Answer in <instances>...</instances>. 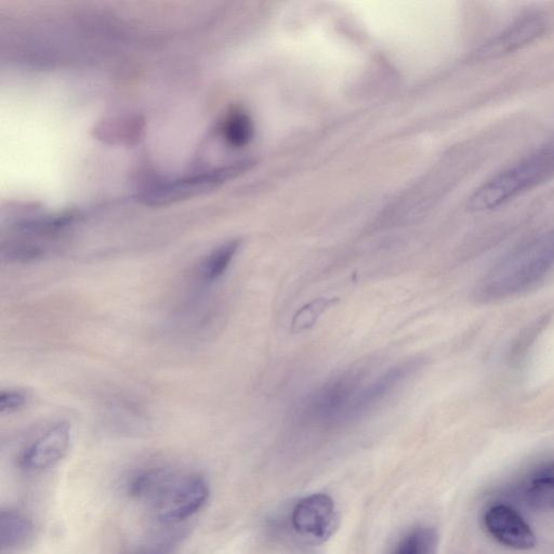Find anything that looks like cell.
Wrapping results in <instances>:
<instances>
[{"label":"cell","mask_w":554,"mask_h":554,"mask_svg":"<svg viewBox=\"0 0 554 554\" xmlns=\"http://www.w3.org/2000/svg\"><path fill=\"white\" fill-rule=\"evenodd\" d=\"M253 166L252 161H241L174 180L157 181L142 192L141 201L150 206H163L192 199L219 188L223 183L243 175Z\"/></svg>","instance_id":"obj_5"},{"label":"cell","mask_w":554,"mask_h":554,"mask_svg":"<svg viewBox=\"0 0 554 554\" xmlns=\"http://www.w3.org/2000/svg\"><path fill=\"white\" fill-rule=\"evenodd\" d=\"M520 497L533 511H554V459L542 461L527 473Z\"/></svg>","instance_id":"obj_11"},{"label":"cell","mask_w":554,"mask_h":554,"mask_svg":"<svg viewBox=\"0 0 554 554\" xmlns=\"http://www.w3.org/2000/svg\"><path fill=\"white\" fill-rule=\"evenodd\" d=\"M31 520L17 510L0 512V548L2 551L16 550L28 543L33 535Z\"/></svg>","instance_id":"obj_12"},{"label":"cell","mask_w":554,"mask_h":554,"mask_svg":"<svg viewBox=\"0 0 554 554\" xmlns=\"http://www.w3.org/2000/svg\"><path fill=\"white\" fill-rule=\"evenodd\" d=\"M240 246V241H230L211 252L202 262L200 268L201 279L207 284L219 281L229 270Z\"/></svg>","instance_id":"obj_13"},{"label":"cell","mask_w":554,"mask_h":554,"mask_svg":"<svg viewBox=\"0 0 554 554\" xmlns=\"http://www.w3.org/2000/svg\"><path fill=\"white\" fill-rule=\"evenodd\" d=\"M338 301V298H319L303 306L294 316L292 332L298 334L308 331L318 322L320 316L334 307Z\"/></svg>","instance_id":"obj_16"},{"label":"cell","mask_w":554,"mask_h":554,"mask_svg":"<svg viewBox=\"0 0 554 554\" xmlns=\"http://www.w3.org/2000/svg\"><path fill=\"white\" fill-rule=\"evenodd\" d=\"M554 270V228L514 248L488 271L476 290L482 302L522 295L545 281Z\"/></svg>","instance_id":"obj_1"},{"label":"cell","mask_w":554,"mask_h":554,"mask_svg":"<svg viewBox=\"0 0 554 554\" xmlns=\"http://www.w3.org/2000/svg\"><path fill=\"white\" fill-rule=\"evenodd\" d=\"M554 178V135L517 163L488 179L469 197L472 213H486Z\"/></svg>","instance_id":"obj_3"},{"label":"cell","mask_w":554,"mask_h":554,"mask_svg":"<svg viewBox=\"0 0 554 554\" xmlns=\"http://www.w3.org/2000/svg\"><path fill=\"white\" fill-rule=\"evenodd\" d=\"M439 533L430 526H417L400 540L394 554H438Z\"/></svg>","instance_id":"obj_14"},{"label":"cell","mask_w":554,"mask_h":554,"mask_svg":"<svg viewBox=\"0 0 554 554\" xmlns=\"http://www.w3.org/2000/svg\"><path fill=\"white\" fill-rule=\"evenodd\" d=\"M486 531L501 545L516 550L535 548L537 539L531 526L512 507L496 504L484 514Z\"/></svg>","instance_id":"obj_8"},{"label":"cell","mask_w":554,"mask_h":554,"mask_svg":"<svg viewBox=\"0 0 554 554\" xmlns=\"http://www.w3.org/2000/svg\"><path fill=\"white\" fill-rule=\"evenodd\" d=\"M71 443V424L68 421L58 422L25 448L20 465L28 471H44L55 467L68 455Z\"/></svg>","instance_id":"obj_9"},{"label":"cell","mask_w":554,"mask_h":554,"mask_svg":"<svg viewBox=\"0 0 554 554\" xmlns=\"http://www.w3.org/2000/svg\"><path fill=\"white\" fill-rule=\"evenodd\" d=\"M360 371L341 374L310 393L296 412L300 425L333 428L348 424L351 407L363 388Z\"/></svg>","instance_id":"obj_4"},{"label":"cell","mask_w":554,"mask_h":554,"mask_svg":"<svg viewBox=\"0 0 554 554\" xmlns=\"http://www.w3.org/2000/svg\"><path fill=\"white\" fill-rule=\"evenodd\" d=\"M128 492L148 504L161 522L177 524L205 507L210 488L202 474H179L165 468H152L131 478Z\"/></svg>","instance_id":"obj_2"},{"label":"cell","mask_w":554,"mask_h":554,"mask_svg":"<svg viewBox=\"0 0 554 554\" xmlns=\"http://www.w3.org/2000/svg\"><path fill=\"white\" fill-rule=\"evenodd\" d=\"M47 249L35 243H11L2 248V259L8 263H26L36 262L46 256Z\"/></svg>","instance_id":"obj_17"},{"label":"cell","mask_w":554,"mask_h":554,"mask_svg":"<svg viewBox=\"0 0 554 554\" xmlns=\"http://www.w3.org/2000/svg\"><path fill=\"white\" fill-rule=\"evenodd\" d=\"M29 397L20 390H4L0 393V413L12 414L16 413L28 404Z\"/></svg>","instance_id":"obj_19"},{"label":"cell","mask_w":554,"mask_h":554,"mask_svg":"<svg viewBox=\"0 0 554 554\" xmlns=\"http://www.w3.org/2000/svg\"><path fill=\"white\" fill-rule=\"evenodd\" d=\"M548 26L549 20L544 12L527 11L482 44L476 52V59L488 61L509 56L544 36Z\"/></svg>","instance_id":"obj_6"},{"label":"cell","mask_w":554,"mask_h":554,"mask_svg":"<svg viewBox=\"0 0 554 554\" xmlns=\"http://www.w3.org/2000/svg\"><path fill=\"white\" fill-rule=\"evenodd\" d=\"M420 359L410 360L391 367L371 384L363 386L356 397L349 414V422L362 418L385 401L403 382L413 376L421 367Z\"/></svg>","instance_id":"obj_10"},{"label":"cell","mask_w":554,"mask_h":554,"mask_svg":"<svg viewBox=\"0 0 554 554\" xmlns=\"http://www.w3.org/2000/svg\"><path fill=\"white\" fill-rule=\"evenodd\" d=\"M224 139L234 148H243L254 137V125L250 117L242 111H234L224 121Z\"/></svg>","instance_id":"obj_15"},{"label":"cell","mask_w":554,"mask_h":554,"mask_svg":"<svg viewBox=\"0 0 554 554\" xmlns=\"http://www.w3.org/2000/svg\"><path fill=\"white\" fill-rule=\"evenodd\" d=\"M178 536H165L151 540L130 554H174L178 546Z\"/></svg>","instance_id":"obj_18"},{"label":"cell","mask_w":554,"mask_h":554,"mask_svg":"<svg viewBox=\"0 0 554 554\" xmlns=\"http://www.w3.org/2000/svg\"><path fill=\"white\" fill-rule=\"evenodd\" d=\"M338 519L335 501L322 493L300 499L292 512L294 530L314 544H323L335 534Z\"/></svg>","instance_id":"obj_7"}]
</instances>
